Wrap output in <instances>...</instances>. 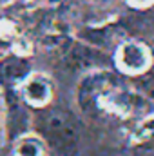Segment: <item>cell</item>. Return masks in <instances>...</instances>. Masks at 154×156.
I'll list each match as a JSON object with an SVG mask.
<instances>
[{"label":"cell","instance_id":"cell-1","mask_svg":"<svg viewBox=\"0 0 154 156\" xmlns=\"http://www.w3.org/2000/svg\"><path fill=\"white\" fill-rule=\"evenodd\" d=\"M38 129L42 140L47 142L62 156H71L76 153L80 144V131L76 122L65 111H49L38 120Z\"/></svg>","mask_w":154,"mask_h":156},{"label":"cell","instance_id":"cell-2","mask_svg":"<svg viewBox=\"0 0 154 156\" xmlns=\"http://www.w3.org/2000/svg\"><path fill=\"white\" fill-rule=\"evenodd\" d=\"M65 69L75 73H91L105 66V53L82 40H67V44L58 53Z\"/></svg>","mask_w":154,"mask_h":156},{"label":"cell","instance_id":"cell-3","mask_svg":"<svg viewBox=\"0 0 154 156\" xmlns=\"http://www.w3.org/2000/svg\"><path fill=\"white\" fill-rule=\"evenodd\" d=\"M116 67L131 76H140L149 71L152 64L151 49L138 40H123L116 47L114 55Z\"/></svg>","mask_w":154,"mask_h":156},{"label":"cell","instance_id":"cell-4","mask_svg":"<svg viewBox=\"0 0 154 156\" xmlns=\"http://www.w3.org/2000/svg\"><path fill=\"white\" fill-rule=\"evenodd\" d=\"M24 100L33 107H45L53 98V82L44 73H31L22 82Z\"/></svg>","mask_w":154,"mask_h":156},{"label":"cell","instance_id":"cell-5","mask_svg":"<svg viewBox=\"0 0 154 156\" xmlns=\"http://www.w3.org/2000/svg\"><path fill=\"white\" fill-rule=\"evenodd\" d=\"M82 42L85 44H91V45H102V47H109L116 44V40L123 38V33L118 31L114 27H109V26H103V27H87L82 35Z\"/></svg>","mask_w":154,"mask_h":156},{"label":"cell","instance_id":"cell-6","mask_svg":"<svg viewBox=\"0 0 154 156\" xmlns=\"http://www.w3.org/2000/svg\"><path fill=\"white\" fill-rule=\"evenodd\" d=\"M29 75V64L24 56H15V58H9V60H4L0 64V80L2 82H11V83H16V82H24Z\"/></svg>","mask_w":154,"mask_h":156},{"label":"cell","instance_id":"cell-7","mask_svg":"<svg viewBox=\"0 0 154 156\" xmlns=\"http://www.w3.org/2000/svg\"><path fill=\"white\" fill-rule=\"evenodd\" d=\"M15 156H44L45 154V142L38 134H24L15 142Z\"/></svg>","mask_w":154,"mask_h":156},{"label":"cell","instance_id":"cell-8","mask_svg":"<svg viewBox=\"0 0 154 156\" xmlns=\"http://www.w3.org/2000/svg\"><path fill=\"white\" fill-rule=\"evenodd\" d=\"M131 144L136 147H154V115L140 120L131 133Z\"/></svg>","mask_w":154,"mask_h":156},{"label":"cell","instance_id":"cell-9","mask_svg":"<svg viewBox=\"0 0 154 156\" xmlns=\"http://www.w3.org/2000/svg\"><path fill=\"white\" fill-rule=\"evenodd\" d=\"M16 37H20V35H18V26H16L13 20H9V18L0 20V38L2 40H11V42H13Z\"/></svg>","mask_w":154,"mask_h":156},{"label":"cell","instance_id":"cell-10","mask_svg":"<svg viewBox=\"0 0 154 156\" xmlns=\"http://www.w3.org/2000/svg\"><path fill=\"white\" fill-rule=\"evenodd\" d=\"M13 51H15L16 56H24V58H26V56L31 55L33 44L26 38V37H16V38L13 40Z\"/></svg>","mask_w":154,"mask_h":156},{"label":"cell","instance_id":"cell-11","mask_svg":"<svg viewBox=\"0 0 154 156\" xmlns=\"http://www.w3.org/2000/svg\"><path fill=\"white\" fill-rule=\"evenodd\" d=\"M129 5L136 7V9H145V7H151L154 4V0H127Z\"/></svg>","mask_w":154,"mask_h":156}]
</instances>
